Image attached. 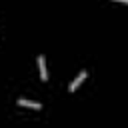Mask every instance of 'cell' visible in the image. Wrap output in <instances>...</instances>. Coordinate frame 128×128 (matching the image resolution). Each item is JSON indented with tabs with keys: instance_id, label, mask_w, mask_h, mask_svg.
I'll return each mask as SVG.
<instances>
[{
	"instance_id": "6da1fadb",
	"label": "cell",
	"mask_w": 128,
	"mask_h": 128,
	"mask_svg": "<svg viewBox=\"0 0 128 128\" xmlns=\"http://www.w3.org/2000/svg\"><path fill=\"white\" fill-rule=\"evenodd\" d=\"M86 76H88V72H86V70H80V74L74 78V82L70 84V88H68V90H70V92H74V90H76V88H78V86H80V84L86 80Z\"/></svg>"
},
{
	"instance_id": "7a4b0ae2",
	"label": "cell",
	"mask_w": 128,
	"mask_h": 128,
	"mask_svg": "<svg viewBox=\"0 0 128 128\" xmlns=\"http://www.w3.org/2000/svg\"><path fill=\"white\" fill-rule=\"evenodd\" d=\"M38 68H40V78L42 80H48V70H46V58L40 54L38 56Z\"/></svg>"
},
{
	"instance_id": "3957f363",
	"label": "cell",
	"mask_w": 128,
	"mask_h": 128,
	"mask_svg": "<svg viewBox=\"0 0 128 128\" xmlns=\"http://www.w3.org/2000/svg\"><path fill=\"white\" fill-rule=\"evenodd\" d=\"M18 104H20V106L34 108V110H40V108H42V104H40V102H32V100H24V98H20V100H18Z\"/></svg>"
},
{
	"instance_id": "277c9868",
	"label": "cell",
	"mask_w": 128,
	"mask_h": 128,
	"mask_svg": "<svg viewBox=\"0 0 128 128\" xmlns=\"http://www.w3.org/2000/svg\"><path fill=\"white\" fill-rule=\"evenodd\" d=\"M114 2H122V4H128V0H114Z\"/></svg>"
}]
</instances>
